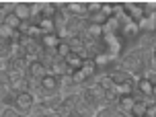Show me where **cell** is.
<instances>
[{
    "label": "cell",
    "mask_w": 156,
    "mask_h": 117,
    "mask_svg": "<svg viewBox=\"0 0 156 117\" xmlns=\"http://www.w3.org/2000/svg\"><path fill=\"white\" fill-rule=\"evenodd\" d=\"M35 97H33L31 93H19V94H15V107L21 115H25V117H29V113L33 111V107H35Z\"/></svg>",
    "instance_id": "6da1fadb"
},
{
    "label": "cell",
    "mask_w": 156,
    "mask_h": 117,
    "mask_svg": "<svg viewBox=\"0 0 156 117\" xmlns=\"http://www.w3.org/2000/svg\"><path fill=\"white\" fill-rule=\"evenodd\" d=\"M41 88H43V93H45V99L58 94V93H60V78L51 76V74L43 76V78H41Z\"/></svg>",
    "instance_id": "7a4b0ae2"
},
{
    "label": "cell",
    "mask_w": 156,
    "mask_h": 117,
    "mask_svg": "<svg viewBox=\"0 0 156 117\" xmlns=\"http://www.w3.org/2000/svg\"><path fill=\"white\" fill-rule=\"evenodd\" d=\"M27 76L31 80H41L43 76H47V68L41 64V60H33L27 66Z\"/></svg>",
    "instance_id": "3957f363"
},
{
    "label": "cell",
    "mask_w": 156,
    "mask_h": 117,
    "mask_svg": "<svg viewBox=\"0 0 156 117\" xmlns=\"http://www.w3.org/2000/svg\"><path fill=\"white\" fill-rule=\"evenodd\" d=\"M156 45V35L154 33H140V37H138V45L142 51H146V54H150L152 49H154Z\"/></svg>",
    "instance_id": "277c9868"
},
{
    "label": "cell",
    "mask_w": 156,
    "mask_h": 117,
    "mask_svg": "<svg viewBox=\"0 0 156 117\" xmlns=\"http://www.w3.org/2000/svg\"><path fill=\"white\" fill-rule=\"evenodd\" d=\"M152 90H154V82H150L148 78H140L136 82V90L133 93L142 94V97H152Z\"/></svg>",
    "instance_id": "5b68a950"
},
{
    "label": "cell",
    "mask_w": 156,
    "mask_h": 117,
    "mask_svg": "<svg viewBox=\"0 0 156 117\" xmlns=\"http://www.w3.org/2000/svg\"><path fill=\"white\" fill-rule=\"evenodd\" d=\"M15 15L21 21H31V2H16Z\"/></svg>",
    "instance_id": "8992f818"
},
{
    "label": "cell",
    "mask_w": 156,
    "mask_h": 117,
    "mask_svg": "<svg viewBox=\"0 0 156 117\" xmlns=\"http://www.w3.org/2000/svg\"><path fill=\"white\" fill-rule=\"evenodd\" d=\"M133 105H136V99L132 97H119V101H117V111H121V113H125V115H129L133 109Z\"/></svg>",
    "instance_id": "52a82bcc"
},
{
    "label": "cell",
    "mask_w": 156,
    "mask_h": 117,
    "mask_svg": "<svg viewBox=\"0 0 156 117\" xmlns=\"http://www.w3.org/2000/svg\"><path fill=\"white\" fill-rule=\"evenodd\" d=\"M60 43H62V39L58 37V33H47V35L41 37V45H43V49H55Z\"/></svg>",
    "instance_id": "ba28073f"
},
{
    "label": "cell",
    "mask_w": 156,
    "mask_h": 117,
    "mask_svg": "<svg viewBox=\"0 0 156 117\" xmlns=\"http://www.w3.org/2000/svg\"><path fill=\"white\" fill-rule=\"evenodd\" d=\"M64 62L68 64V68L74 72V70H82V64H84V60H82L78 54H70L66 60H64Z\"/></svg>",
    "instance_id": "9c48e42d"
},
{
    "label": "cell",
    "mask_w": 156,
    "mask_h": 117,
    "mask_svg": "<svg viewBox=\"0 0 156 117\" xmlns=\"http://www.w3.org/2000/svg\"><path fill=\"white\" fill-rule=\"evenodd\" d=\"M82 72H84L86 78H94L97 76V74H99V68H97L94 60H86V62L82 64Z\"/></svg>",
    "instance_id": "30bf717a"
},
{
    "label": "cell",
    "mask_w": 156,
    "mask_h": 117,
    "mask_svg": "<svg viewBox=\"0 0 156 117\" xmlns=\"http://www.w3.org/2000/svg\"><path fill=\"white\" fill-rule=\"evenodd\" d=\"M37 25L41 27L43 35H47V33H55V23H54V19H41Z\"/></svg>",
    "instance_id": "8fae6325"
},
{
    "label": "cell",
    "mask_w": 156,
    "mask_h": 117,
    "mask_svg": "<svg viewBox=\"0 0 156 117\" xmlns=\"http://www.w3.org/2000/svg\"><path fill=\"white\" fill-rule=\"evenodd\" d=\"M21 23H23V21H21L15 12H10V15L4 16V25H6V27H10L12 31H15V29H19V27H21Z\"/></svg>",
    "instance_id": "7c38bea8"
},
{
    "label": "cell",
    "mask_w": 156,
    "mask_h": 117,
    "mask_svg": "<svg viewBox=\"0 0 156 117\" xmlns=\"http://www.w3.org/2000/svg\"><path fill=\"white\" fill-rule=\"evenodd\" d=\"M129 117H146V103H144V101H136V105H133Z\"/></svg>",
    "instance_id": "4fadbf2b"
},
{
    "label": "cell",
    "mask_w": 156,
    "mask_h": 117,
    "mask_svg": "<svg viewBox=\"0 0 156 117\" xmlns=\"http://www.w3.org/2000/svg\"><path fill=\"white\" fill-rule=\"evenodd\" d=\"M55 54H58V58H60V60H66V58L72 54V49H70V45H68L66 41H62L60 45L55 47Z\"/></svg>",
    "instance_id": "5bb4252c"
},
{
    "label": "cell",
    "mask_w": 156,
    "mask_h": 117,
    "mask_svg": "<svg viewBox=\"0 0 156 117\" xmlns=\"http://www.w3.org/2000/svg\"><path fill=\"white\" fill-rule=\"evenodd\" d=\"M101 12L107 16V19L115 16V2H101Z\"/></svg>",
    "instance_id": "9a60e30c"
},
{
    "label": "cell",
    "mask_w": 156,
    "mask_h": 117,
    "mask_svg": "<svg viewBox=\"0 0 156 117\" xmlns=\"http://www.w3.org/2000/svg\"><path fill=\"white\" fill-rule=\"evenodd\" d=\"M10 35H12V29L2 23L0 25V39H2V41H10Z\"/></svg>",
    "instance_id": "2e32d148"
},
{
    "label": "cell",
    "mask_w": 156,
    "mask_h": 117,
    "mask_svg": "<svg viewBox=\"0 0 156 117\" xmlns=\"http://www.w3.org/2000/svg\"><path fill=\"white\" fill-rule=\"evenodd\" d=\"M86 6H88V16L101 12V2H86Z\"/></svg>",
    "instance_id": "e0dca14e"
},
{
    "label": "cell",
    "mask_w": 156,
    "mask_h": 117,
    "mask_svg": "<svg viewBox=\"0 0 156 117\" xmlns=\"http://www.w3.org/2000/svg\"><path fill=\"white\" fill-rule=\"evenodd\" d=\"M2 117H25V115H21L15 107H8V109L4 111V115H2Z\"/></svg>",
    "instance_id": "ac0fdd59"
},
{
    "label": "cell",
    "mask_w": 156,
    "mask_h": 117,
    "mask_svg": "<svg viewBox=\"0 0 156 117\" xmlns=\"http://www.w3.org/2000/svg\"><path fill=\"white\" fill-rule=\"evenodd\" d=\"M146 117H156V103L146 105Z\"/></svg>",
    "instance_id": "d6986e66"
},
{
    "label": "cell",
    "mask_w": 156,
    "mask_h": 117,
    "mask_svg": "<svg viewBox=\"0 0 156 117\" xmlns=\"http://www.w3.org/2000/svg\"><path fill=\"white\" fill-rule=\"evenodd\" d=\"M8 93H10V90H8L6 86H2V84H0V101H2V99H4V97H6Z\"/></svg>",
    "instance_id": "ffe728a7"
},
{
    "label": "cell",
    "mask_w": 156,
    "mask_h": 117,
    "mask_svg": "<svg viewBox=\"0 0 156 117\" xmlns=\"http://www.w3.org/2000/svg\"><path fill=\"white\" fill-rule=\"evenodd\" d=\"M47 117H64L62 113H60V111H49V115Z\"/></svg>",
    "instance_id": "44dd1931"
},
{
    "label": "cell",
    "mask_w": 156,
    "mask_h": 117,
    "mask_svg": "<svg viewBox=\"0 0 156 117\" xmlns=\"http://www.w3.org/2000/svg\"><path fill=\"white\" fill-rule=\"evenodd\" d=\"M152 58L156 60V45H154V49H152Z\"/></svg>",
    "instance_id": "7402d4cb"
},
{
    "label": "cell",
    "mask_w": 156,
    "mask_h": 117,
    "mask_svg": "<svg viewBox=\"0 0 156 117\" xmlns=\"http://www.w3.org/2000/svg\"><path fill=\"white\" fill-rule=\"evenodd\" d=\"M152 97L156 99V82H154V90H152Z\"/></svg>",
    "instance_id": "603a6c76"
},
{
    "label": "cell",
    "mask_w": 156,
    "mask_h": 117,
    "mask_svg": "<svg viewBox=\"0 0 156 117\" xmlns=\"http://www.w3.org/2000/svg\"><path fill=\"white\" fill-rule=\"evenodd\" d=\"M154 35H156V29H154Z\"/></svg>",
    "instance_id": "cb8c5ba5"
},
{
    "label": "cell",
    "mask_w": 156,
    "mask_h": 117,
    "mask_svg": "<svg viewBox=\"0 0 156 117\" xmlns=\"http://www.w3.org/2000/svg\"><path fill=\"white\" fill-rule=\"evenodd\" d=\"M0 72H2V68H0Z\"/></svg>",
    "instance_id": "d4e9b609"
}]
</instances>
